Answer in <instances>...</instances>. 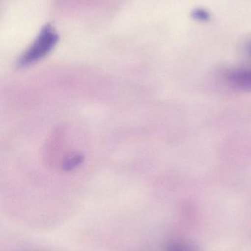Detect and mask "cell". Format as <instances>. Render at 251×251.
Wrapping results in <instances>:
<instances>
[{
    "label": "cell",
    "mask_w": 251,
    "mask_h": 251,
    "mask_svg": "<svg viewBox=\"0 0 251 251\" xmlns=\"http://www.w3.org/2000/svg\"><path fill=\"white\" fill-rule=\"evenodd\" d=\"M192 16L193 19L200 21V22H206V21H209L211 18L210 13L203 8H197L193 10Z\"/></svg>",
    "instance_id": "3"
},
{
    "label": "cell",
    "mask_w": 251,
    "mask_h": 251,
    "mask_svg": "<svg viewBox=\"0 0 251 251\" xmlns=\"http://www.w3.org/2000/svg\"><path fill=\"white\" fill-rule=\"evenodd\" d=\"M231 85L243 90H251V69H234L227 74Z\"/></svg>",
    "instance_id": "2"
},
{
    "label": "cell",
    "mask_w": 251,
    "mask_h": 251,
    "mask_svg": "<svg viewBox=\"0 0 251 251\" xmlns=\"http://www.w3.org/2000/svg\"><path fill=\"white\" fill-rule=\"evenodd\" d=\"M58 41V35L50 25L41 29L36 39L19 57V67L25 68L38 63L48 55Z\"/></svg>",
    "instance_id": "1"
},
{
    "label": "cell",
    "mask_w": 251,
    "mask_h": 251,
    "mask_svg": "<svg viewBox=\"0 0 251 251\" xmlns=\"http://www.w3.org/2000/svg\"><path fill=\"white\" fill-rule=\"evenodd\" d=\"M249 53H250L251 55V44H250V45H249Z\"/></svg>",
    "instance_id": "5"
},
{
    "label": "cell",
    "mask_w": 251,
    "mask_h": 251,
    "mask_svg": "<svg viewBox=\"0 0 251 251\" xmlns=\"http://www.w3.org/2000/svg\"><path fill=\"white\" fill-rule=\"evenodd\" d=\"M82 161V157H81L80 155L72 156V157L68 159L66 161V162H65L64 169H73V168L78 166Z\"/></svg>",
    "instance_id": "4"
}]
</instances>
